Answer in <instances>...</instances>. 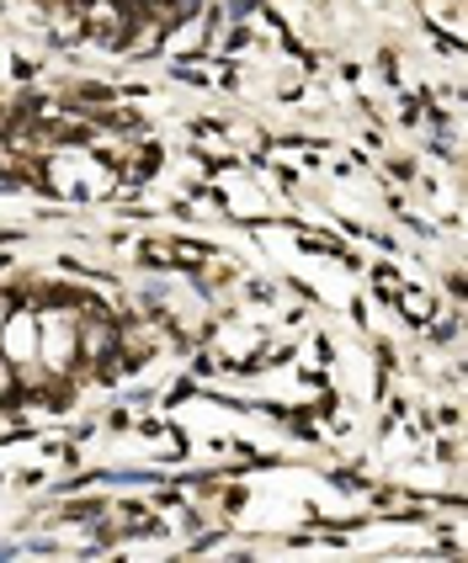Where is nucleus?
I'll return each mask as SVG.
<instances>
[{"mask_svg":"<svg viewBox=\"0 0 468 563\" xmlns=\"http://www.w3.org/2000/svg\"><path fill=\"white\" fill-rule=\"evenodd\" d=\"M43 181H48V191H59L69 202H101L118 187V170L107 159H96L91 150H59L43 165Z\"/></svg>","mask_w":468,"mask_h":563,"instance_id":"1","label":"nucleus"},{"mask_svg":"<svg viewBox=\"0 0 468 563\" xmlns=\"http://www.w3.org/2000/svg\"><path fill=\"white\" fill-rule=\"evenodd\" d=\"M37 367L59 383L80 373V313L75 309H37Z\"/></svg>","mask_w":468,"mask_h":563,"instance_id":"2","label":"nucleus"},{"mask_svg":"<svg viewBox=\"0 0 468 563\" xmlns=\"http://www.w3.org/2000/svg\"><path fill=\"white\" fill-rule=\"evenodd\" d=\"M203 37H208V11H192L182 27L165 22V32H160V54H165V59H192V54L203 48Z\"/></svg>","mask_w":468,"mask_h":563,"instance_id":"5","label":"nucleus"},{"mask_svg":"<svg viewBox=\"0 0 468 563\" xmlns=\"http://www.w3.org/2000/svg\"><path fill=\"white\" fill-rule=\"evenodd\" d=\"M0 356L11 367H32L37 362V309H17L0 319Z\"/></svg>","mask_w":468,"mask_h":563,"instance_id":"4","label":"nucleus"},{"mask_svg":"<svg viewBox=\"0 0 468 563\" xmlns=\"http://www.w3.org/2000/svg\"><path fill=\"white\" fill-rule=\"evenodd\" d=\"M17 394H22V383H17V367H11V362L0 356V405H11Z\"/></svg>","mask_w":468,"mask_h":563,"instance_id":"7","label":"nucleus"},{"mask_svg":"<svg viewBox=\"0 0 468 563\" xmlns=\"http://www.w3.org/2000/svg\"><path fill=\"white\" fill-rule=\"evenodd\" d=\"M112 356H123V330L107 313H80V373H101Z\"/></svg>","mask_w":468,"mask_h":563,"instance_id":"3","label":"nucleus"},{"mask_svg":"<svg viewBox=\"0 0 468 563\" xmlns=\"http://www.w3.org/2000/svg\"><path fill=\"white\" fill-rule=\"evenodd\" d=\"M224 197H229V208H235L240 219H261V213H266V197H255L250 181H224Z\"/></svg>","mask_w":468,"mask_h":563,"instance_id":"6","label":"nucleus"}]
</instances>
